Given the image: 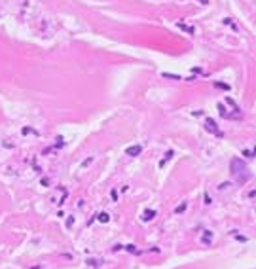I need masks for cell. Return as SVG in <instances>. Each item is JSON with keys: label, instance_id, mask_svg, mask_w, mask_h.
<instances>
[{"label": "cell", "instance_id": "cell-1", "mask_svg": "<svg viewBox=\"0 0 256 269\" xmlns=\"http://www.w3.org/2000/svg\"><path fill=\"white\" fill-rule=\"evenodd\" d=\"M230 169H232V174H233L235 182L245 184L247 180H250V173H249L247 165H245L239 157H233V159H232V163H230Z\"/></svg>", "mask_w": 256, "mask_h": 269}, {"label": "cell", "instance_id": "cell-2", "mask_svg": "<svg viewBox=\"0 0 256 269\" xmlns=\"http://www.w3.org/2000/svg\"><path fill=\"white\" fill-rule=\"evenodd\" d=\"M205 129H207L209 133L216 134V137H224V133L216 127V121H214V120H205Z\"/></svg>", "mask_w": 256, "mask_h": 269}, {"label": "cell", "instance_id": "cell-3", "mask_svg": "<svg viewBox=\"0 0 256 269\" xmlns=\"http://www.w3.org/2000/svg\"><path fill=\"white\" fill-rule=\"evenodd\" d=\"M141 152H142V148H141V146H131V148H127V150H125L127 156H139Z\"/></svg>", "mask_w": 256, "mask_h": 269}, {"label": "cell", "instance_id": "cell-4", "mask_svg": "<svg viewBox=\"0 0 256 269\" xmlns=\"http://www.w3.org/2000/svg\"><path fill=\"white\" fill-rule=\"evenodd\" d=\"M218 110H220V116H222V118H233L232 114H230V112L226 110V108H224V104H222V102L218 104Z\"/></svg>", "mask_w": 256, "mask_h": 269}, {"label": "cell", "instance_id": "cell-5", "mask_svg": "<svg viewBox=\"0 0 256 269\" xmlns=\"http://www.w3.org/2000/svg\"><path fill=\"white\" fill-rule=\"evenodd\" d=\"M154 216H156V210H144V214H142V220L148 222V220H152Z\"/></svg>", "mask_w": 256, "mask_h": 269}, {"label": "cell", "instance_id": "cell-6", "mask_svg": "<svg viewBox=\"0 0 256 269\" xmlns=\"http://www.w3.org/2000/svg\"><path fill=\"white\" fill-rule=\"evenodd\" d=\"M214 87H218V89H224V91H230V85H228V84H222V82H214Z\"/></svg>", "mask_w": 256, "mask_h": 269}, {"label": "cell", "instance_id": "cell-7", "mask_svg": "<svg viewBox=\"0 0 256 269\" xmlns=\"http://www.w3.org/2000/svg\"><path fill=\"white\" fill-rule=\"evenodd\" d=\"M171 157H173V152H171V150H169V152H167V156H165V157H163L161 161H160V167H163V165H165V163H167V161H169V159H171Z\"/></svg>", "mask_w": 256, "mask_h": 269}, {"label": "cell", "instance_id": "cell-8", "mask_svg": "<svg viewBox=\"0 0 256 269\" xmlns=\"http://www.w3.org/2000/svg\"><path fill=\"white\" fill-rule=\"evenodd\" d=\"M97 218H99V222H104V224H106V222L110 220V216L106 212H101V214H97Z\"/></svg>", "mask_w": 256, "mask_h": 269}, {"label": "cell", "instance_id": "cell-9", "mask_svg": "<svg viewBox=\"0 0 256 269\" xmlns=\"http://www.w3.org/2000/svg\"><path fill=\"white\" fill-rule=\"evenodd\" d=\"M213 239V235H211V231H205V235H203V243L205 245H209V241Z\"/></svg>", "mask_w": 256, "mask_h": 269}, {"label": "cell", "instance_id": "cell-10", "mask_svg": "<svg viewBox=\"0 0 256 269\" xmlns=\"http://www.w3.org/2000/svg\"><path fill=\"white\" fill-rule=\"evenodd\" d=\"M184 210H186V203H182L180 207H177V209H175V212H177V214H180V212H184Z\"/></svg>", "mask_w": 256, "mask_h": 269}, {"label": "cell", "instance_id": "cell-11", "mask_svg": "<svg viewBox=\"0 0 256 269\" xmlns=\"http://www.w3.org/2000/svg\"><path fill=\"white\" fill-rule=\"evenodd\" d=\"M243 156L245 157H252V152H250V150H243Z\"/></svg>", "mask_w": 256, "mask_h": 269}, {"label": "cell", "instance_id": "cell-12", "mask_svg": "<svg viewBox=\"0 0 256 269\" xmlns=\"http://www.w3.org/2000/svg\"><path fill=\"white\" fill-rule=\"evenodd\" d=\"M110 195H112V201H118V191H116V190H112Z\"/></svg>", "mask_w": 256, "mask_h": 269}, {"label": "cell", "instance_id": "cell-13", "mask_svg": "<svg viewBox=\"0 0 256 269\" xmlns=\"http://www.w3.org/2000/svg\"><path fill=\"white\" fill-rule=\"evenodd\" d=\"M125 248H127V250H129V252H137V248H135V245H127Z\"/></svg>", "mask_w": 256, "mask_h": 269}, {"label": "cell", "instance_id": "cell-14", "mask_svg": "<svg viewBox=\"0 0 256 269\" xmlns=\"http://www.w3.org/2000/svg\"><path fill=\"white\" fill-rule=\"evenodd\" d=\"M74 224V218H72V216H70V218L68 220H66V227H70V226H72Z\"/></svg>", "mask_w": 256, "mask_h": 269}, {"label": "cell", "instance_id": "cell-15", "mask_svg": "<svg viewBox=\"0 0 256 269\" xmlns=\"http://www.w3.org/2000/svg\"><path fill=\"white\" fill-rule=\"evenodd\" d=\"M163 76H165V78H173V80H180V78H178V76H175V74H163Z\"/></svg>", "mask_w": 256, "mask_h": 269}, {"label": "cell", "instance_id": "cell-16", "mask_svg": "<svg viewBox=\"0 0 256 269\" xmlns=\"http://www.w3.org/2000/svg\"><path fill=\"white\" fill-rule=\"evenodd\" d=\"M32 269H40V267H38V265H36V267H32Z\"/></svg>", "mask_w": 256, "mask_h": 269}]
</instances>
